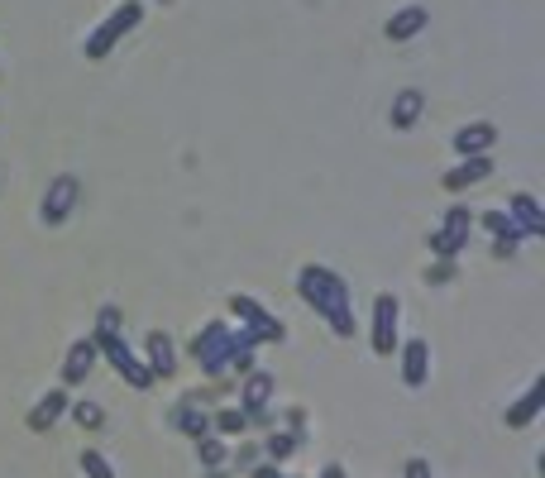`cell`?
Returning <instances> with one entry per match:
<instances>
[{
    "label": "cell",
    "instance_id": "cell-4",
    "mask_svg": "<svg viewBox=\"0 0 545 478\" xmlns=\"http://www.w3.org/2000/svg\"><path fill=\"white\" fill-rule=\"evenodd\" d=\"M230 316L240 321V330L244 335H254V345H283V335H287V326L268 311L263 302H254V297H244V292H235L230 297Z\"/></svg>",
    "mask_w": 545,
    "mask_h": 478
},
{
    "label": "cell",
    "instance_id": "cell-5",
    "mask_svg": "<svg viewBox=\"0 0 545 478\" xmlns=\"http://www.w3.org/2000/svg\"><path fill=\"white\" fill-rule=\"evenodd\" d=\"M187 354L197 359V369L206 378H225V354H230V326L225 321H206V326L192 335Z\"/></svg>",
    "mask_w": 545,
    "mask_h": 478
},
{
    "label": "cell",
    "instance_id": "cell-8",
    "mask_svg": "<svg viewBox=\"0 0 545 478\" xmlns=\"http://www.w3.org/2000/svg\"><path fill=\"white\" fill-rule=\"evenodd\" d=\"M77 201H82V182H77L72 173L53 177V182H48V192H44V206H39V220H44L48 230H58V225L77 211Z\"/></svg>",
    "mask_w": 545,
    "mask_h": 478
},
{
    "label": "cell",
    "instance_id": "cell-18",
    "mask_svg": "<svg viewBox=\"0 0 545 478\" xmlns=\"http://www.w3.org/2000/svg\"><path fill=\"white\" fill-rule=\"evenodd\" d=\"M493 144H498V130H493L488 120H474V125L455 130V153L459 158H483Z\"/></svg>",
    "mask_w": 545,
    "mask_h": 478
},
{
    "label": "cell",
    "instance_id": "cell-26",
    "mask_svg": "<svg viewBox=\"0 0 545 478\" xmlns=\"http://www.w3.org/2000/svg\"><path fill=\"white\" fill-rule=\"evenodd\" d=\"M77 459H82V474L87 478H115V469H110V459L101 450H82Z\"/></svg>",
    "mask_w": 545,
    "mask_h": 478
},
{
    "label": "cell",
    "instance_id": "cell-20",
    "mask_svg": "<svg viewBox=\"0 0 545 478\" xmlns=\"http://www.w3.org/2000/svg\"><path fill=\"white\" fill-rule=\"evenodd\" d=\"M421 106H426V96H421V91H402V96H393V110H388L393 130H412L416 120H421Z\"/></svg>",
    "mask_w": 545,
    "mask_h": 478
},
{
    "label": "cell",
    "instance_id": "cell-32",
    "mask_svg": "<svg viewBox=\"0 0 545 478\" xmlns=\"http://www.w3.org/2000/svg\"><path fill=\"white\" fill-rule=\"evenodd\" d=\"M206 478H230V474L225 469H206Z\"/></svg>",
    "mask_w": 545,
    "mask_h": 478
},
{
    "label": "cell",
    "instance_id": "cell-21",
    "mask_svg": "<svg viewBox=\"0 0 545 478\" xmlns=\"http://www.w3.org/2000/svg\"><path fill=\"white\" fill-rule=\"evenodd\" d=\"M474 225H483L493 239H502V244H517L522 239V230L512 225V216L507 211H483V216H474Z\"/></svg>",
    "mask_w": 545,
    "mask_h": 478
},
{
    "label": "cell",
    "instance_id": "cell-22",
    "mask_svg": "<svg viewBox=\"0 0 545 478\" xmlns=\"http://www.w3.org/2000/svg\"><path fill=\"white\" fill-rule=\"evenodd\" d=\"M249 431V421H244L240 407H220L216 416H211V435H220V440H230V435H244Z\"/></svg>",
    "mask_w": 545,
    "mask_h": 478
},
{
    "label": "cell",
    "instance_id": "cell-30",
    "mask_svg": "<svg viewBox=\"0 0 545 478\" xmlns=\"http://www.w3.org/2000/svg\"><path fill=\"white\" fill-rule=\"evenodd\" d=\"M249 478H287V474L278 469V464H254V474Z\"/></svg>",
    "mask_w": 545,
    "mask_h": 478
},
{
    "label": "cell",
    "instance_id": "cell-31",
    "mask_svg": "<svg viewBox=\"0 0 545 478\" xmlns=\"http://www.w3.org/2000/svg\"><path fill=\"white\" fill-rule=\"evenodd\" d=\"M321 478H345V469H340V464H326V469H321Z\"/></svg>",
    "mask_w": 545,
    "mask_h": 478
},
{
    "label": "cell",
    "instance_id": "cell-1",
    "mask_svg": "<svg viewBox=\"0 0 545 478\" xmlns=\"http://www.w3.org/2000/svg\"><path fill=\"white\" fill-rule=\"evenodd\" d=\"M297 292L340 340H354V302H349V283L340 273H330L326 263H306L297 273Z\"/></svg>",
    "mask_w": 545,
    "mask_h": 478
},
{
    "label": "cell",
    "instance_id": "cell-11",
    "mask_svg": "<svg viewBox=\"0 0 545 478\" xmlns=\"http://www.w3.org/2000/svg\"><path fill=\"white\" fill-rule=\"evenodd\" d=\"M67 416V388H48L34 407H29V416H24V426L34 435H44V431H53L58 421Z\"/></svg>",
    "mask_w": 545,
    "mask_h": 478
},
{
    "label": "cell",
    "instance_id": "cell-3",
    "mask_svg": "<svg viewBox=\"0 0 545 478\" xmlns=\"http://www.w3.org/2000/svg\"><path fill=\"white\" fill-rule=\"evenodd\" d=\"M91 340H96V354L106 359L110 369L120 373L125 383H130L134 392H149L153 388V373L144 369V359L134 354L130 345H125V335H106V330H91Z\"/></svg>",
    "mask_w": 545,
    "mask_h": 478
},
{
    "label": "cell",
    "instance_id": "cell-7",
    "mask_svg": "<svg viewBox=\"0 0 545 478\" xmlns=\"http://www.w3.org/2000/svg\"><path fill=\"white\" fill-rule=\"evenodd\" d=\"M397 321H402V302L393 292H378L373 297V354L378 359H393V349L402 345L397 340Z\"/></svg>",
    "mask_w": 545,
    "mask_h": 478
},
{
    "label": "cell",
    "instance_id": "cell-10",
    "mask_svg": "<svg viewBox=\"0 0 545 478\" xmlns=\"http://www.w3.org/2000/svg\"><path fill=\"white\" fill-rule=\"evenodd\" d=\"M96 340L91 335H82V340H72L67 345V359H63V383L58 388H77V383H87V373L96 369Z\"/></svg>",
    "mask_w": 545,
    "mask_h": 478
},
{
    "label": "cell",
    "instance_id": "cell-29",
    "mask_svg": "<svg viewBox=\"0 0 545 478\" xmlns=\"http://www.w3.org/2000/svg\"><path fill=\"white\" fill-rule=\"evenodd\" d=\"M407 478H436V474H431V459L412 455V459H407Z\"/></svg>",
    "mask_w": 545,
    "mask_h": 478
},
{
    "label": "cell",
    "instance_id": "cell-9",
    "mask_svg": "<svg viewBox=\"0 0 545 478\" xmlns=\"http://www.w3.org/2000/svg\"><path fill=\"white\" fill-rule=\"evenodd\" d=\"M273 373H263V369H254V373H244L240 378V412H244V421L249 426H263L268 421V402H273Z\"/></svg>",
    "mask_w": 545,
    "mask_h": 478
},
{
    "label": "cell",
    "instance_id": "cell-28",
    "mask_svg": "<svg viewBox=\"0 0 545 478\" xmlns=\"http://www.w3.org/2000/svg\"><path fill=\"white\" fill-rule=\"evenodd\" d=\"M455 278V259H440L436 268H426V283H450Z\"/></svg>",
    "mask_w": 545,
    "mask_h": 478
},
{
    "label": "cell",
    "instance_id": "cell-27",
    "mask_svg": "<svg viewBox=\"0 0 545 478\" xmlns=\"http://www.w3.org/2000/svg\"><path fill=\"white\" fill-rule=\"evenodd\" d=\"M96 330H106V335H120V306H101V316H96Z\"/></svg>",
    "mask_w": 545,
    "mask_h": 478
},
{
    "label": "cell",
    "instance_id": "cell-14",
    "mask_svg": "<svg viewBox=\"0 0 545 478\" xmlns=\"http://www.w3.org/2000/svg\"><path fill=\"white\" fill-rule=\"evenodd\" d=\"M507 216H512V225L522 230V239H541L545 235V216H541V206H536V196L531 192L512 196V201H507Z\"/></svg>",
    "mask_w": 545,
    "mask_h": 478
},
{
    "label": "cell",
    "instance_id": "cell-19",
    "mask_svg": "<svg viewBox=\"0 0 545 478\" xmlns=\"http://www.w3.org/2000/svg\"><path fill=\"white\" fill-rule=\"evenodd\" d=\"M173 426H177L182 435H192V440H206V435H211V416H206L197 402L187 397V402H182V407L173 412Z\"/></svg>",
    "mask_w": 545,
    "mask_h": 478
},
{
    "label": "cell",
    "instance_id": "cell-17",
    "mask_svg": "<svg viewBox=\"0 0 545 478\" xmlns=\"http://www.w3.org/2000/svg\"><path fill=\"white\" fill-rule=\"evenodd\" d=\"M541 407H545V378H536V383H531V388H526L522 397L502 412V421H507L512 431H522V426H531V421L541 416Z\"/></svg>",
    "mask_w": 545,
    "mask_h": 478
},
{
    "label": "cell",
    "instance_id": "cell-2",
    "mask_svg": "<svg viewBox=\"0 0 545 478\" xmlns=\"http://www.w3.org/2000/svg\"><path fill=\"white\" fill-rule=\"evenodd\" d=\"M139 20H144V5H139V0H120V5L110 10L106 20H101V24H96V29L87 34V44H82V58H91V63L110 58V48L120 44V39H125V34H130Z\"/></svg>",
    "mask_w": 545,
    "mask_h": 478
},
{
    "label": "cell",
    "instance_id": "cell-13",
    "mask_svg": "<svg viewBox=\"0 0 545 478\" xmlns=\"http://www.w3.org/2000/svg\"><path fill=\"white\" fill-rule=\"evenodd\" d=\"M144 369L153 373V383L177 373V349L168 340V330H149V340H144Z\"/></svg>",
    "mask_w": 545,
    "mask_h": 478
},
{
    "label": "cell",
    "instance_id": "cell-15",
    "mask_svg": "<svg viewBox=\"0 0 545 478\" xmlns=\"http://www.w3.org/2000/svg\"><path fill=\"white\" fill-rule=\"evenodd\" d=\"M426 24H431V10H426V5H402V10H393V20L383 24V34H388L393 44H407Z\"/></svg>",
    "mask_w": 545,
    "mask_h": 478
},
{
    "label": "cell",
    "instance_id": "cell-12",
    "mask_svg": "<svg viewBox=\"0 0 545 478\" xmlns=\"http://www.w3.org/2000/svg\"><path fill=\"white\" fill-rule=\"evenodd\" d=\"M402 383H407V388H426V383H431V345H426V340H402Z\"/></svg>",
    "mask_w": 545,
    "mask_h": 478
},
{
    "label": "cell",
    "instance_id": "cell-23",
    "mask_svg": "<svg viewBox=\"0 0 545 478\" xmlns=\"http://www.w3.org/2000/svg\"><path fill=\"white\" fill-rule=\"evenodd\" d=\"M67 412H72V421H77L82 431H101V426H106L101 402H67Z\"/></svg>",
    "mask_w": 545,
    "mask_h": 478
},
{
    "label": "cell",
    "instance_id": "cell-16",
    "mask_svg": "<svg viewBox=\"0 0 545 478\" xmlns=\"http://www.w3.org/2000/svg\"><path fill=\"white\" fill-rule=\"evenodd\" d=\"M488 173H493V158H488V153H483V158H459L455 168L440 177V187H445V192H469V187L483 182Z\"/></svg>",
    "mask_w": 545,
    "mask_h": 478
},
{
    "label": "cell",
    "instance_id": "cell-6",
    "mask_svg": "<svg viewBox=\"0 0 545 478\" xmlns=\"http://www.w3.org/2000/svg\"><path fill=\"white\" fill-rule=\"evenodd\" d=\"M469 230H474V211L455 201V206L445 211V220H440V230H431L426 244H431V254H436V259H455L459 249L469 244Z\"/></svg>",
    "mask_w": 545,
    "mask_h": 478
},
{
    "label": "cell",
    "instance_id": "cell-24",
    "mask_svg": "<svg viewBox=\"0 0 545 478\" xmlns=\"http://www.w3.org/2000/svg\"><path fill=\"white\" fill-rule=\"evenodd\" d=\"M197 459H201V469H220L225 464V440L220 435H206V440H197Z\"/></svg>",
    "mask_w": 545,
    "mask_h": 478
},
{
    "label": "cell",
    "instance_id": "cell-25",
    "mask_svg": "<svg viewBox=\"0 0 545 478\" xmlns=\"http://www.w3.org/2000/svg\"><path fill=\"white\" fill-rule=\"evenodd\" d=\"M297 445H302V440H297L292 431H273V435H268V445H263V455H268V459H287Z\"/></svg>",
    "mask_w": 545,
    "mask_h": 478
}]
</instances>
